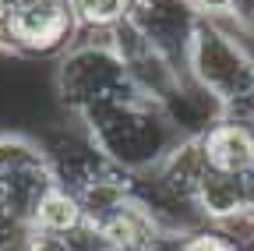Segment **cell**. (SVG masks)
I'll return each instance as SVG.
<instances>
[{"instance_id": "6da1fadb", "label": "cell", "mask_w": 254, "mask_h": 251, "mask_svg": "<svg viewBox=\"0 0 254 251\" xmlns=\"http://www.w3.org/2000/svg\"><path fill=\"white\" fill-rule=\"evenodd\" d=\"M78 120L88 142L99 149V156L124 173L155 170L180 138L166 110L138 92H124V96L95 103L85 113H78Z\"/></svg>"}, {"instance_id": "7a4b0ae2", "label": "cell", "mask_w": 254, "mask_h": 251, "mask_svg": "<svg viewBox=\"0 0 254 251\" xmlns=\"http://www.w3.org/2000/svg\"><path fill=\"white\" fill-rule=\"evenodd\" d=\"M53 88L74 117L103 99L134 92L120 53L110 43V32H78V43L57 60Z\"/></svg>"}, {"instance_id": "3957f363", "label": "cell", "mask_w": 254, "mask_h": 251, "mask_svg": "<svg viewBox=\"0 0 254 251\" xmlns=\"http://www.w3.org/2000/svg\"><path fill=\"white\" fill-rule=\"evenodd\" d=\"M187 78L198 88H205L226 113L254 92V57L219 21L201 18L187 50Z\"/></svg>"}, {"instance_id": "277c9868", "label": "cell", "mask_w": 254, "mask_h": 251, "mask_svg": "<svg viewBox=\"0 0 254 251\" xmlns=\"http://www.w3.org/2000/svg\"><path fill=\"white\" fill-rule=\"evenodd\" d=\"M7 21L18 57L25 60H43V57L60 60L78 43L81 32L71 0H18Z\"/></svg>"}, {"instance_id": "5b68a950", "label": "cell", "mask_w": 254, "mask_h": 251, "mask_svg": "<svg viewBox=\"0 0 254 251\" xmlns=\"http://www.w3.org/2000/svg\"><path fill=\"white\" fill-rule=\"evenodd\" d=\"M131 21L159 53H166L187 75V50L201 25V14L190 0H134Z\"/></svg>"}, {"instance_id": "8992f818", "label": "cell", "mask_w": 254, "mask_h": 251, "mask_svg": "<svg viewBox=\"0 0 254 251\" xmlns=\"http://www.w3.org/2000/svg\"><path fill=\"white\" fill-rule=\"evenodd\" d=\"M205 149L212 170L233 173V177H254V128L247 120L222 113L205 131Z\"/></svg>"}, {"instance_id": "52a82bcc", "label": "cell", "mask_w": 254, "mask_h": 251, "mask_svg": "<svg viewBox=\"0 0 254 251\" xmlns=\"http://www.w3.org/2000/svg\"><path fill=\"white\" fill-rule=\"evenodd\" d=\"M166 187H173L177 195L194 202L198 184L212 173V160H208V149H205V135H180L177 145L166 152V160L152 170Z\"/></svg>"}, {"instance_id": "ba28073f", "label": "cell", "mask_w": 254, "mask_h": 251, "mask_svg": "<svg viewBox=\"0 0 254 251\" xmlns=\"http://www.w3.org/2000/svg\"><path fill=\"white\" fill-rule=\"evenodd\" d=\"M251 198H254L251 177H233V173H222V170H212L194 191V205L208 227H222L226 219L240 216L251 205Z\"/></svg>"}, {"instance_id": "9c48e42d", "label": "cell", "mask_w": 254, "mask_h": 251, "mask_svg": "<svg viewBox=\"0 0 254 251\" xmlns=\"http://www.w3.org/2000/svg\"><path fill=\"white\" fill-rule=\"evenodd\" d=\"M88 223L85 209L78 202V195L71 191L67 184H53L50 191L43 195V202L32 212V227L28 230H43V234H57V237H71L74 230H81Z\"/></svg>"}, {"instance_id": "30bf717a", "label": "cell", "mask_w": 254, "mask_h": 251, "mask_svg": "<svg viewBox=\"0 0 254 251\" xmlns=\"http://www.w3.org/2000/svg\"><path fill=\"white\" fill-rule=\"evenodd\" d=\"M81 32H113L120 21L131 18L134 0H71Z\"/></svg>"}, {"instance_id": "8fae6325", "label": "cell", "mask_w": 254, "mask_h": 251, "mask_svg": "<svg viewBox=\"0 0 254 251\" xmlns=\"http://www.w3.org/2000/svg\"><path fill=\"white\" fill-rule=\"evenodd\" d=\"M39 160H46V149L36 138L18 135V131H0V184L14 170H21L28 163H39Z\"/></svg>"}, {"instance_id": "7c38bea8", "label": "cell", "mask_w": 254, "mask_h": 251, "mask_svg": "<svg viewBox=\"0 0 254 251\" xmlns=\"http://www.w3.org/2000/svg\"><path fill=\"white\" fill-rule=\"evenodd\" d=\"M180 251H240V248L226 234H219L215 227H201V230H194V234L184 237Z\"/></svg>"}, {"instance_id": "4fadbf2b", "label": "cell", "mask_w": 254, "mask_h": 251, "mask_svg": "<svg viewBox=\"0 0 254 251\" xmlns=\"http://www.w3.org/2000/svg\"><path fill=\"white\" fill-rule=\"evenodd\" d=\"M18 251H74L67 237H57V234H43V230H28L21 237Z\"/></svg>"}, {"instance_id": "5bb4252c", "label": "cell", "mask_w": 254, "mask_h": 251, "mask_svg": "<svg viewBox=\"0 0 254 251\" xmlns=\"http://www.w3.org/2000/svg\"><path fill=\"white\" fill-rule=\"evenodd\" d=\"M190 4L205 21H219V18H233L244 0H190Z\"/></svg>"}]
</instances>
